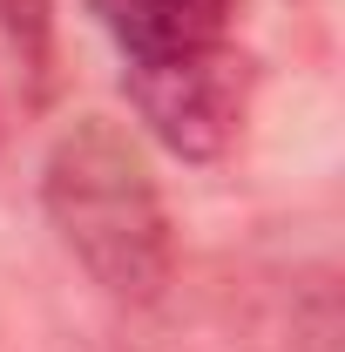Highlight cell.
<instances>
[{"label":"cell","mask_w":345,"mask_h":352,"mask_svg":"<svg viewBox=\"0 0 345 352\" xmlns=\"http://www.w3.org/2000/svg\"><path fill=\"white\" fill-rule=\"evenodd\" d=\"M41 210L61 251L102 285L115 305H156L176 271L170 204L149 176V156L122 122L75 116L47 142L41 163Z\"/></svg>","instance_id":"1"},{"label":"cell","mask_w":345,"mask_h":352,"mask_svg":"<svg viewBox=\"0 0 345 352\" xmlns=\"http://www.w3.org/2000/svg\"><path fill=\"white\" fill-rule=\"evenodd\" d=\"M129 109L142 116V129L156 135L183 163H223L237 149V135L251 122V95H258V61L237 41L197 47L176 61H142L122 68Z\"/></svg>","instance_id":"2"},{"label":"cell","mask_w":345,"mask_h":352,"mask_svg":"<svg viewBox=\"0 0 345 352\" xmlns=\"http://www.w3.org/2000/svg\"><path fill=\"white\" fill-rule=\"evenodd\" d=\"M88 14L115 41L122 68H142V61H176L230 41L244 0H88Z\"/></svg>","instance_id":"3"},{"label":"cell","mask_w":345,"mask_h":352,"mask_svg":"<svg viewBox=\"0 0 345 352\" xmlns=\"http://www.w3.org/2000/svg\"><path fill=\"white\" fill-rule=\"evenodd\" d=\"M0 47L47 82V61H54V0H0Z\"/></svg>","instance_id":"4"}]
</instances>
